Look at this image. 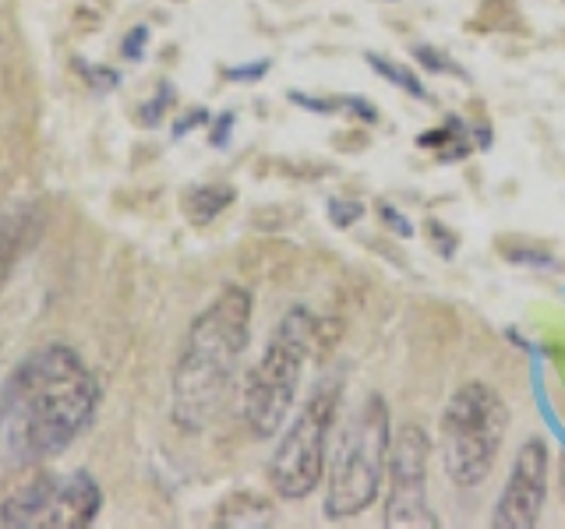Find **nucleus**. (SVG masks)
Wrapping results in <instances>:
<instances>
[{"label":"nucleus","mask_w":565,"mask_h":529,"mask_svg":"<svg viewBox=\"0 0 565 529\" xmlns=\"http://www.w3.org/2000/svg\"><path fill=\"white\" fill-rule=\"evenodd\" d=\"M99 410V381L78 349L50 343L0 381V463L32 466L67 452Z\"/></svg>","instance_id":"nucleus-1"},{"label":"nucleus","mask_w":565,"mask_h":529,"mask_svg":"<svg viewBox=\"0 0 565 529\" xmlns=\"http://www.w3.org/2000/svg\"><path fill=\"white\" fill-rule=\"evenodd\" d=\"M252 293L244 287H226L191 322L170 381V413L184 434H202L220 417L244 349L252 343Z\"/></svg>","instance_id":"nucleus-2"},{"label":"nucleus","mask_w":565,"mask_h":529,"mask_svg":"<svg viewBox=\"0 0 565 529\" xmlns=\"http://www.w3.org/2000/svg\"><path fill=\"white\" fill-rule=\"evenodd\" d=\"M509 431V406L484 381H467L449 396L438 423V449L446 476L459 487L470 490L488 481L505 445Z\"/></svg>","instance_id":"nucleus-3"},{"label":"nucleus","mask_w":565,"mask_h":529,"mask_svg":"<svg viewBox=\"0 0 565 529\" xmlns=\"http://www.w3.org/2000/svg\"><path fill=\"white\" fill-rule=\"evenodd\" d=\"M388 406L382 396H367L364 406L350 417V423L335 438L329 458V490H326V516L343 522L361 516L375 501L382 476L388 469Z\"/></svg>","instance_id":"nucleus-4"},{"label":"nucleus","mask_w":565,"mask_h":529,"mask_svg":"<svg viewBox=\"0 0 565 529\" xmlns=\"http://www.w3.org/2000/svg\"><path fill=\"white\" fill-rule=\"evenodd\" d=\"M318 335V322L305 311L294 307L282 314L269 346L262 349L258 364L247 370L244 381V423L255 438H273L282 431L297 399L300 375H305L311 343Z\"/></svg>","instance_id":"nucleus-5"},{"label":"nucleus","mask_w":565,"mask_h":529,"mask_svg":"<svg viewBox=\"0 0 565 529\" xmlns=\"http://www.w3.org/2000/svg\"><path fill=\"white\" fill-rule=\"evenodd\" d=\"M335 413H340V381H326L315 388L290 420V428L282 431L269 463V484L279 498L300 501L322 481Z\"/></svg>","instance_id":"nucleus-6"},{"label":"nucleus","mask_w":565,"mask_h":529,"mask_svg":"<svg viewBox=\"0 0 565 529\" xmlns=\"http://www.w3.org/2000/svg\"><path fill=\"white\" fill-rule=\"evenodd\" d=\"M103 508V490L93 473L67 476L40 473L0 505V526L8 529H88Z\"/></svg>","instance_id":"nucleus-7"},{"label":"nucleus","mask_w":565,"mask_h":529,"mask_svg":"<svg viewBox=\"0 0 565 529\" xmlns=\"http://www.w3.org/2000/svg\"><path fill=\"white\" fill-rule=\"evenodd\" d=\"M428 458H431V438L417 423H406L393 438V449H388V498H385L388 529L438 526L428 505Z\"/></svg>","instance_id":"nucleus-8"},{"label":"nucleus","mask_w":565,"mask_h":529,"mask_svg":"<svg viewBox=\"0 0 565 529\" xmlns=\"http://www.w3.org/2000/svg\"><path fill=\"white\" fill-rule=\"evenodd\" d=\"M547 498V445L541 438L523 441L516 463L509 469V481L499 505H494V529H534L541 522Z\"/></svg>","instance_id":"nucleus-9"},{"label":"nucleus","mask_w":565,"mask_h":529,"mask_svg":"<svg viewBox=\"0 0 565 529\" xmlns=\"http://www.w3.org/2000/svg\"><path fill=\"white\" fill-rule=\"evenodd\" d=\"M43 234V212L40 205H14L0 216V287L11 279L14 264L32 251Z\"/></svg>","instance_id":"nucleus-10"},{"label":"nucleus","mask_w":565,"mask_h":529,"mask_svg":"<svg viewBox=\"0 0 565 529\" xmlns=\"http://www.w3.org/2000/svg\"><path fill=\"white\" fill-rule=\"evenodd\" d=\"M276 522V508L273 501H265L255 490H237L216 508V519L212 526H247V529H262Z\"/></svg>","instance_id":"nucleus-11"},{"label":"nucleus","mask_w":565,"mask_h":529,"mask_svg":"<svg viewBox=\"0 0 565 529\" xmlns=\"http://www.w3.org/2000/svg\"><path fill=\"white\" fill-rule=\"evenodd\" d=\"M237 198V191L230 184H199L184 194V216L191 226H209L223 216V208H230Z\"/></svg>","instance_id":"nucleus-12"},{"label":"nucleus","mask_w":565,"mask_h":529,"mask_svg":"<svg viewBox=\"0 0 565 529\" xmlns=\"http://www.w3.org/2000/svg\"><path fill=\"white\" fill-rule=\"evenodd\" d=\"M417 145L438 152L446 163H456V159H467L473 152V141L467 138V128H463V120H459V117H449L438 131L420 134Z\"/></svg>","instance_id":"nucleus-13"},{"label":"nucleus","mask_w":565,"mask_h":529,"mask_svg":"<svg viewBox=\"0 0 565 529\" xmlns=\"http://www.w3.org/2000/svg\"><path fill=\"white\" fill-rule=\"evenodd\" d=\"M367 64L379 71V75L385 78V82H393L396 88H406L414 99H428V93H424V85H420V78L414 75L411 67H399V64H393L388 57H382V53H367Z\"/></svg>","instance_id":"nucleus-14"},{"label":"nucleus","mask_w":565,"mask_h":529,"mask_svg":"<svg viewBox=\"0 0 565 529\" xmlns=\"http://www.w3.org/2000/svg\"><path fill=\"white\" fill-rule=\"evenodd\" d=\"M414 57L431 71V75H452V78H463L467 82V71L459 67L452 57H446L441 50H435V46H414Z\"/></svg>","instance_id":"nucleus-15"},{"label":"nucleus","mask_w":565,"mask_h":529,"mask_svg":"<svg viewBox=\"0 0 565 529\" xmlns=\"http://www.w3.org/2000/svg\"><path fill=\"white\" fill-rule=\"evenodd\" d=\"M499 251L509 258V261H516V264H547L552 261V255L544 251L541 244H526V240H499Z\"/></svg>","instance_id":"nucleus-16"},{"label":"nucleus","mask_w":565,"mask_h":529,"mask_svg":"<svg viewBox=\"0 0 565 529\" xmlns=\"http://www.w3.org/2000/svg\"><path fill=\"white\" fill-rule=\"evenodd\" d=\"M170 106H173V85L170 82H159L156 96L138 110V120L146 123V128H156V123L163 120V114L170 110Z\"/></svg>","instance_id":"nucleus-17"},{"label":"nucleus","mask_w":565,"mask_h":529,"mask_svg":"<svg viewBox=\"0 0 565 529\" xmlns=\"http://www.w3.org/2000/svg\"><path fill=\"white\" fill-rule=\"evenodd\" d=\"M78 75L85 78V85L93 88V93H110V88L120 85V75L114 67H103V64H82L78 61Z\"/></svg>","instance_id":"nucleus-18"},{"label":"nucleus","mask_w":565,"mask_h":529,"mask_svg":"<svg viewBox=\"0 0 565 529\" xmlns=\"http://www.w3.org/2000/svg\"><path fill=\"white\" fill-rule=\"evenodd\" d=\"M364 216V205L361 202H343V198H332L329 202V219H332V226H340V229H347V226H353Z\"/></svg>","instance_id":"nucleus-19"},{"label":"nucleus","mask_w":565,"mask_h":529,"mask_svg":"<svg viewBox=\"0 0 565 529\" xmlns=\"http://www.w3.org/2000/svg\"><path fill=\"white\" fill-rule=\"evenodd\" d=\"M269 61H255V64H237V67H226L223 71V78H230V82H258V78H265L269 75Z\"/></svg>","instance_id":"nucleus-20"},{"label":"nucleus","mask_w":565,"mask_h":529,"mask_svg":"<svg viewBox=\"0 0 565 529\" xmlns=\"http://www.w3.org/2000/svg\"><path fill=\"white\" fill-rule=\"evenodd\" d=\"M146 46H149V29L146 25H135L128 35H124V43H120V53L128 61H138L141 53H146Z\"/></svg>","instance_id":"nucleus-21"},{"label":"nucleus","mask_w":565,"mask_h":529,"mask_svg":"<svg viewBox=\"0 0 565 529\" xmlns=\"http://www.w3.org/2000/svg\"><path fill=\"white\" fill-rule=\"evenodd\" d=\"M375 208H379V216H382V219H385L388 226H393V229H396V234H399V237H411V234H414V226H411V223H406L403 216H396V212H393V205H385V202H379Z\"/></svg>","instance_id":"nucleus-22"},{"label":"nucleus","mask_w":565,"mask_h":529,"mask_svg":"<svg viewBox=\"0 0 565 529\" xmlns=\"http://www.w3.org/2000/svg\"><path fill=\"white\" fill-rule=\"evenodd\" d=\"M199 123H209V110H191V114H184L181 120L173 123V138H184L188 131H194Z\"/></svg>","instance_id":"nucleus-23"},{"label":"nucleus","mask_w":565,"mask_h":529,"mask_svg":"<svg viewBox=\"0 0 565 529\" xmlns=\"http://www.w3.org/2000/svg\"><path fill=\"white\" fill-rule=\"evenodd\" d=\"M230 131H234V114H223V117H216V128H212L209 141H212L216 149H223V145H226V138H230Z\"/></svg>","instance_id":"nucleus-24"},{"label":"nucleus","mask_w":565,"mask_h":529,"mask_svg":"<svg viewBox=\"0 0 565 529\" xmlns=\"http://www.w3.org/2000/svg\"><path fill=\"white\" fill-rule=\"evenodd\" d=\"M558 484H562V501H565V458H562V469H558Z\"/></svg>","instance_id":"nucleus-25"}]
</instances>
